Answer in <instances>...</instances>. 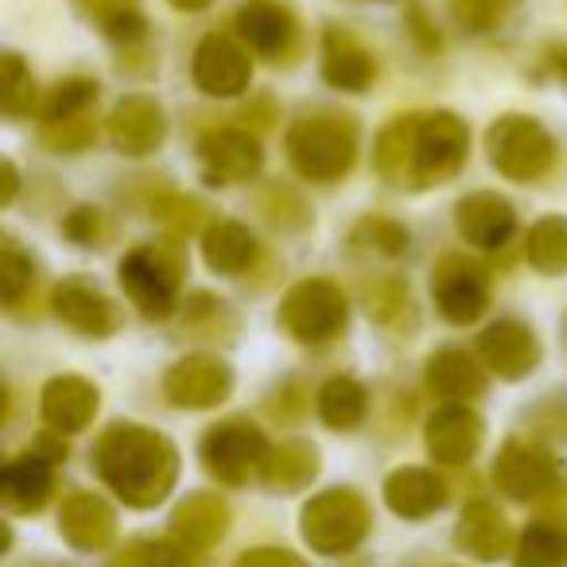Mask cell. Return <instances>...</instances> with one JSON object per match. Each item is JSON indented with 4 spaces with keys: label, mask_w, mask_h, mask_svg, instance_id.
<instances>
[{
    "label": "cell",
    "mask_w": 567,
    "mask_h": 567,
    "mask_svg": "<svg viewBox=\"0 0 567 567\" xmlns=\"http://www.w3.org/2000/svg\"><path fill=\"white\" fill-rule=\"evenodd\" d=\"M412 300H409V288L401 280H378V284H365V311L370 319L385 327H396L404 316H409Z\"/></svg>",
    "instance_id": "f546056e"
},
{
    "label": "cell",
    "mask_w": 567,
    "mask_h": 567,
    "mask_svg": "<svg viewBox=\"0 0 567 567\" xmlns=\"http://www.w3.org/2000/svg\"><path fill=\"white\" fill-rule=\"evenodd\" d=\"M486 152L497 175L513 183H536L556 164V141L536 117L505 113L486 128Z\"/></svg>",
    "instance_id": "8992f818"
},
{
    "label": "cell",
    "mask_w": 567,
    "mask_h": 567,
    "mask_svg": "<svg viewBox=\"0 0 567 567\" xmlns=\"http://www.w3.org/2000/svg\"><path fill=\"white\" fill-rule=\"evenodd\" d=\"M280 327L288 339H296L300 347L323 350L331 342H339L350 327V303L342 296V288L323 276H308V280L292 284L280 300Z\"/></svg>",
    "instance_id": "5b68a950"
},
{
    "label": "cell",
    "mask_w": 567,
    "mask_h": 567,
    "mask_svg": "<svg viewBox=\"0 0 567 567\" xmlns=\"http://www.w3.org/2000/svg\"><path fill=\"white\" fill-rule=\"evenodd\" d=\"M63 234L71 237V241L86 245V249H94L97 237H102V214L90 210V206H79V210L71 214V218L63 221Z\"/></svg>",
    "instance_id": "836d02e7"
},
{
    "label": "cell",
    "mask_w": 567,
    "mask_h": 567,
    "mask_svg": "<svg viewBox=\"0 0 567 567\" xmlns=\"http://www.w3.org/2000/svg\"><path fill=\"white\" fill-rule=\"evenodd\" d=\"M455 226L466 245L502 249L513 237V229H517V210H513L509 198H502L497 190H474V195L458 198Z\"/></svg>",
    "instance_id": "5bb4252c"
},
{
    "label": "cell",
    "mask_w": 567,
    "mask_h": 567,
    "mask_svg": "<svg viewBox=\"0 0 567 567\" xmlns=\"http://www.w3.org/2000/svg\"><path fill=\"white\" fill-rule=\"evenodd\" d=\"M183 272H187V257L175 241H152L136 245L125 252L117 268V280L125 288L128 303L141 311L144 319H167L179 303Z\"/></svg>",
    "instance_id": "277c9868"
},
{
    "label": "cell",
    "mask_w": 567,
    "mask_h": 567,
    "mask_svg": "<svg viewBox=\"0 0 567 567\" xmlns=\"http://www.w3.org/2000/svg\"><path fill=\"white\" fill-rule=\"evenodd\" d=\"M0 105L12 121L28 117L35 105V79L20 55H4V90H0Z\"/></svg>",
    "instance_id": "83f0119b"
},
{
    "label": "cell",
    "mask_w": 567,
    "mask_h": 567,
    "mask_svg": "<svg viewBox=\"0 0 567 567\" xmlns=\"http://www.w3.org/2000/svg\"><path fill=\"white\" fill-rule=\"evenodd\" d=\"M35 284V265L28 252H20V245L12 237H4L0 245V292H4V308L17 311L20 300L32 292Z\"/></svg>",
    "instance_id": "4316f807"
},
{
    "label": "cell",
    "mask_w": 567,
    "mask_h": 567,
    "mask_svg": "<svg viewBox=\"0 0 567 567\" xmlns=\"http://www.w3.org/2000/svg\"><path fill=\"white\" fill-rule=\"evenodd\" d=\"M389 489H393V502L401 505V509H427V505L435 502V482L420 471L396 474Z\"/></svg>",
    "instance_id": "1f68e13d"
},
{
    "label": "cell",
    "mask_w": 567,
    "mask_h": 567,
    "mask_svg": "<svg viewBox=\"0 0 567 567\" xmlns=\"http://www.w3.org/2000/svg\"><path fill=\"white\" fill-rule=\"evenodd\" d=\"M478 354L486 370L502 381H520L540 365V342H536L533 327L517 323V319H497L482 331Z\"/></svg>",
    "instance_id": "7c38bea8"
},
{
    "label": "cell",
    "mask_w": 567,
    "mask_h": 567,
    "mask_svg": "<svg viewBox=\"0 0 567 567\" xmlns=\"http://www.w3.org/2000/svg\"><path fill=\"white\" fill-rule=\"evenodd\" d=\"M43 141L55 152H79L94 141V121L82 117V121H71V125H51L48 133H43Z\"/></svg>",
    "instance_id": "d6a6232c"
},
{
    "label": "cell",
    "mask_w": 567,
    "mask_h": 567,
    "mask_svg": "<svg viewBox=\"0 0 567 567\" xmlns=\"http://www.w3.org/2000/svg\"><path fill=\"white\" fill-rule=\"evenodd\" d=\"M198 164L210 183H249L265 167V152L245 128H214L198 141Z\"/></svg>",
    "instance_id": "30bf717a"
},
{
    "label": "cell",
    "mask_w": 567,
    "mask_h": 567,
    "mask_svg": "<svg viewBox=\"0 0 567 567\" xmlns=\"http://www.w3.org/2000/svg\"><path fill=\"white\" fill-rule=\"evenodd\" d=\"M323 79L334 90L347 94H365L378 79V59L358 35L342 32V28H327L323 35Z\"/></svg>",
    "instance_id": "2e32d148"
},
{
    "label": "cell",
    "mask_w": 567,
    "mask_h": 567,
    "mask_svg": "<svg viewBox=\"0 0 567 567\" xmlns=\"http://www.w3.org/2000/svg\"><path fill=\"white\" fill-rule=\"evenodd\" d=\"M17 190H20V172L12 159H4V167H0V206H12Z\"/></svg>",
    "instance_id": "d590c367"
},
{
    "label": "cell",
    "mask_w": 567,
    "mask_h": 567,
    "mask_svg": "<svg viewBox=\"0 0 567 567\" xmlns=\"http://www.w3.org/2000/svg\"><path fill=\"white\" fill-rule=\"evenodd\" d=\"M167 121L156 97L148 94H128L110 113V141L121 156H152L164 144Z\"/></svg>",
    "instance_id": "4fadbf2b"
},
{
    "label": "cell",
    "mask_w": 567,
    "mask_h": 567,
    "mask_svg": "<svg viewBox=\"0 0 567 567\" xmlns=\"http://www.w3.org/2000/svg\"><path fill=\"white\" fill-rule=\"evenodd\" d=\"M97 458H102L105 478L117 482L136 502L159 497V489H164L175 474V451L167 447L156 432L133 427V424L110 427L102 447H97Z\"/></svg>",
    "instance_id": "3957f363"
},
{
    "label": "cell",
    "mask_w": 567,
    "mask_h": 567,
    "mask_svg": "<svg viewBox=\"0 0 567 567\" xmlns=\"http://www.w3.org/2000/svg\"><path fill=\"white\" fill-rule=\"evenodd\" d=\"M234 24L245 48L268 63H292L300 48V20L284 0H245Z\"/></svg>",
    "instance_id": "ba28073f"
},
{
    "label": "cell",
    "mask_w": 567,
    "mask_h": 567,
    "mask_svg": "<svg viewBox=\"0 0 567 567\" xmlns=\"http://www.w3.org/2000/svg\"><path fill=\"white\" fill-rule=\"evenodd\" d=\"M260 455V435L257 427H249L245 420H229V424L214 427L206 435V458L218 474L226 478H241Z\"/></svg>",
    "instance_id": "d6986e66"
},
{
    "label": "cell",
    "mask_w": 567,
    "mask_h": 567,
    "mask_svg": "<svg viewBox=\"0 0 567 567\" xmlns=\"http://www.w3.org/2000/svg\"><path fill=\"white\" fill-rule=\"evenodd\" d=\"M144 17L136 9H125V12H117V17H110L105 20V35H110L113 43H125V48H133V43H141L144 40Z\"/></svg>",
    "instance_id": "e575fe53"
},
{
    "label": "cell",
    "mask_w": 567,
    "mask_h": 567,
    "mask_svg": "<svg viewBox=\"0 0 567 567\" xmlns=\"http://www.w3.org/2000/svg\"><path fill=\"white\" fill-rule=\"evenodd\" d=\"M97 412V389L82 378H55L43 385V420L59 432H79Z\"/></svg>",
    "instance_id": "ac0fdd59"
},
{
    "label": "cell",
    "mask_w": 567,
    "mask_h": 567,
    "mask_svg": "<svg viewBox=\"0 0 567 567\" xmlns=\"http://www.w3.org/2000/svg\"><path fill=\"white\" fill-rule=\"evenodd\" d=\"M556 74L567 82V48H559V55H556Z\"/></svg>",
    "instance_id": "74e56055"
},
{
    "label": "cell",
    "mask_w": 567,
    "mask_h": 567,
    "mask_svg": "<svg viewBox=\"0 0 567 567\" xmlns=\"http://www.w3.org/2000/svg\"><path fill=\"white\" fill-rule=\"evenodd\" d=\"M478 435H482V420L474 416L471 409H443V412H435L427 443H432V451L440 458L458 463V458H466L478 447Z\"/></svg>",
    "instance_id": "44dd1931"
},
{
    "label": "cell",
    "mask_w": 567,
    "mask_h": 567,
    "mask_svg": "<svg viewBox=\"0 0 567 567\" xmlns=\"http://www.w3.org/2000/svg\"><path fill=\"white\" fill-rule=\"evenodd\" d=\"M203 260L218 276H241L257 260V237L234 218H218L203 234Z\"/></svg>",
    "instance_id": "e0dca14e"
},
{
    "label": "cell",
    "mask_w": 567,
    "mask_h": 567,
    "mask_svg": "<svg viewBox=\"0 0 567 567\" xmlns=\"http://www.w3.org/2000/svg\"><path fill=\"white\" fill-rule=\"evenodd\" d=\"M525 260L544 276H564L567 272V218L548 214V218L533 221L525 234Z\"/></svg>",
    "instance_id": "7402d4cb"
},
{
    "label": "cell",
    "mask_w": 567,
    "mask_h": 567,
    "mask_svg": "<svg viewBox=\"0 0 567 567\" xmlns=\"http://www.w3.org/2000/svg\"><path fill=\"white\" fill-rule=\"evenodd\" d=\"M432 300L447 323H474L489 308V272L466 252H447L432 268Z\"/></svg>",
    "instance_id": "52a82bcc"
},
{
    "label": "cell",
    "mask_w": 567,
    "mask_h": 567,
    "mask_svg": "<svg viewBox=\"0 0 567 567\" xmlns=\"http://www.w3.org/2000/svg\"><path fill=\"white\" fill-rule=\"evenodd\" d=\"M548 478H551V466L540 451L509 447L502 455V482L509 489H533V486H544Z\"/></svg>",
    "instance_id": "f1b7e54d"
},
{
    "label": "cell",
    "mask_w": 567,
    "mask_h": 567,
    "mask_svg": "<svg viewBox=\"0 0 567 567\" xmlns=\"http://www.w3.org/2000/svg\"><path fill=\"white\" fill-rule=\"evenodd\" d=\"M51 308H55L59 323H66L74 334H86V339H105L117 327L113 316V303L105 300L102 288H94L90 280H63L51 296Z\"/></svg>",
    "instance_id": "9a60e30c"
},
{
    "label": "cell",
    "mask_w": 567,
    "mask_h": 567,
    "mask_svg": "<svg viewBox=\"0 0 567 567\" xmlns=\"http://www.w3.org/2000/svg\"><path fill=\"white\" fill-rule=\"evenodd\" d=\"M190 79L206 97H237L252 82V59L229 35H206L190 59Z\"/></svg>",
    "instance_id": "9c48e42d"
},
{
    "label": "cell",
    "mask_w": 567,
    "mask_h": 567,
    "mask_svg": "<svg viewBox=\"0 0 567 567\" xmlns=\"http://www.w3.org/2000/svg\"><path fill=\"white\" fill-rule=\"evenodd\" d=\"M471 128L458 113H404L378 136V175L393 187L427 190L451 183L466 164Z\"/></svg>",
    "instance_id": "6da1fadb"
},
{
    "label": "cell",
    "mask_w": 567,
    "mask_h": 567,
    "mask_svg": "<svg viewBox=\"0 0 567 567\" xmlns=\"http://www.w3.org/2000/svg\"><path fill=\"white\" fill-rule=\"evenodd\" d=\"M358 141H362V128L350 113L319 110L292 121L284 148H288V164L300 179L327 187V183H339L350 175L358 159Z\"/></svg>",
    "instance_id": "7a4b0ae2"
},
{
    "label": "cell",
    "mask_w": 567,
    "mask_h": 567,
    "mask_svg": "<svg viewBox=\"0 0 567 567\" xmlns=\"http://www.w3.org/2000/svg\"><path fill=\"white\" fill-rule=\"evenodd\" d=\"M319 416L331 427H354L365 416V389L354 378H331L319 393Z\"/></svg>",
    "instance_id": "cb8c5ba5"
},
{
    "label": "cell",
    "mask_w": 567,
    "mask_h": 567,
    "mask_svg": "<svg viewBox=\"0 0 567 567\" xmlns=\"http://www.w3.org/2000/svg\"><path fill=\"white\" fill-rule=\"evenodd\" d=\"M97 102V82L94 79H63L43 102V121L51 125H71L90 113V105Z\"/></svg>",
    "instance_id": "603a6c76"
},
{
    "label": "cell",
    "mask_w": 567,
    "mask_h": 567,
    "mask_svg": "<svg viewBox=\"0 0 567 567\" xmlns=\"http://www.w3.org/2000/svg\"><path fill=\"white\" fill-rule=\"evenodd\" d=\"M427 385L447 401H466V396H478L486 389V370L466 350L447 347L427 358Z\"/></svg>",
    "instance_id": "ffe728a7"
},
{
    "label": "cell",
    "mask_w": 567,
    "mask_h": 567,
    "mask_svg": "<svg viewBox=\"0 0 567 567\" xmlns=\"http://www.w3.org/2000/svg\"><path fill=\"white\" fill-rule=\"evenodd\" d=\"M152 214H156L164 226H172L175 234H195L210 210H206V203H198V198L167 195V198H156V203H152Z\"/></svg>",
    "instance_id": "4dcf8cb0"
},
{
    "label": "cell",
    "mask_w": 567,
    "mask_h": 567,
    "mask_svg": "<svg viewBox=\"0 0 567 567\" xmlns=\"http://www.w3.org/2000/svg\"><path fill=\"white\" fill-rule=\"evenodd\" d=\"M229 389H234V373L214 354L183 358L164 378V393L172 396V404H179V409H210V404L226 401Z\"/></svg>",
    "instance_id": "8fae6325"
},
{
    "label": "cell",
    "mask_w": 567,
    "mask_h": 567,
    "mask_svg": "<svg viewBox=\"0 0 567 567\" xmlns=\"http://www.w3.org/2000/svg\"><path fill=\"white\" fill-rule=\"evenodd\" d=\"M350 245L354 252H370V257H401L409 249V229L393 218H362L350 229Z\"/></svg>",
    "instance_id": "d4e9b609"
},
{
    "label": "cell",
    "mask_w": 567,
    "mask_h": 567,
    "mask_svg": "<svg viewBox=\"0 0 567 567\" xmlns=\"http://www.w3.org/2000/svg\"><path fill=\"white\" fill-rule=\"evenodd\" d=\"M172 9H179V12H203L206 4H214V0H167Z\"/></svg>",
    "instance_id": "8d00e7d4"
},
{
    "label": "cell",
    "mask_w": 567,
    "mask_h": 567,
    "mask_svg": "<svg viewBox=\"0 0 567 567\" xmlns=\"http://www.w3.org/2000/svg\"><path fill=\"white\" fill-rule=\"evenodd\" d=\"M451 20L471 35H489L513 17L517 0H447Z\"/></svg>",
    "instance_id": "484cf974"
}]
</instances>
